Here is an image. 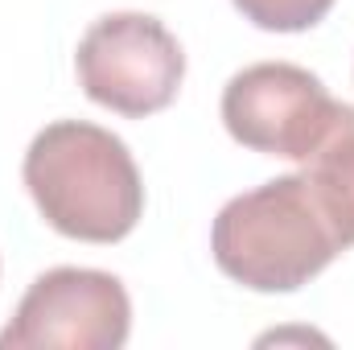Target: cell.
<instances>
[{"label":"cell","mask_w":354,"mask_h":350,"mask_svg":"<svg viewBox=\"0 0 354 350\" xmlns=\"http://www.w3.org/2000/svg\"><path fill=\"white\" fill-rule=\"evenodd\" d=\"M21 174L41 219L79 243H120L145 214V181L128 145L87 120L46 124Z\"/></svg>","instance_id":"6da1fadb"},{"label":"cell","mask_w":354,"mask_h":350,"mask_svg":"<svg viewBox=\"0 0 354 350\" xmlns=\"http://www.w3.org/2000/svg\"><path fill=\"white\" fill-rule=\"evenodd\" d=\"M210 252L223 276L252 293H297L346 252L305 174L272 177L235 194L214 227Z\"/></svg>","instance_id":"7a4b0ae2"},{"label":"cell","mask_w":354,"mask_h":350,"mask_svg":"<svg viewBox=\"0 0 354 350\" xmlns=\"http://www.w3.org/2000/svg\"><path fill=\"white\" fill-rule=\"evenodd\" d=\"M75 71L91 103L128 120H145L177 99L185 50L165 21L149 12H107L83 33Z\"/></svg>","instance_id":"3957f363"},{"label":"cell","mask_w":354,"mask_h":350,"mask_svg":"<svg viewBox=\"0 0 354 350\" xmlns=\"http://www.w3.org/2000/svg\"><path fill=\"white\" fill-rule=\"evenodd\" d=\"M132 334V301L120 276L99 268H50L0 330V350H120Z\"/></svg>","instance_id":"277c9868"},{"label":"cell","mask_w":354,"mask_h":350,"mask_svg":"<svg viewBox=\"0 0 354 350\" xmlns=\"http://www.w3.org/2000/svg\"><path fill=\"white\" fill-rule=\"evenodd\" d=\"M338 99L326 83L292 62H256L231 75L223 87V124L235 145L284 157V161H309L317 140L338 116Z\"/></svg>","instance_id":"5b68a950"},{"label":"cell","mask_w":354,"mask_h":350,"mask_svg":"<svg viewBox=\"0 0 354 350\" xmlns=\"http://www.w3.org/2000/svg\"><path fill=\"white\" fill-rule=\"evenodd\" d=\"M305 181L322 202L338 239L354 248V107L342 103L326 136L305 161Z\"/></svg>","instance_id":"8992f818"},{"label":"cell","mask_w":354,"mask_h":350,"mask_svg":"<svg viewBox=\"0 0 354 350\" xmlns=\"http://www.w3.org/2000/svg\"><path fill=\"white\" fill-rule=\"evenodd\" d=\"M231 4L268 33H305L334 8V0H231Z\"/></svg>","instance_id":"52a82bcc"}]
</instances>
